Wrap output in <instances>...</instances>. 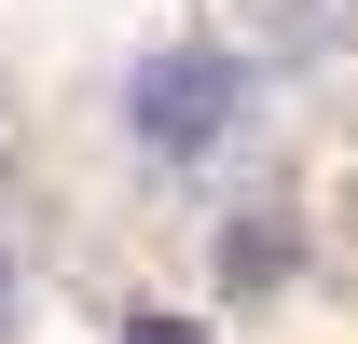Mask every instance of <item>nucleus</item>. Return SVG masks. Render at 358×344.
<instances>
[{
	"mask_svg": "<svg viewBox=\"0 0 358 344\" xmlns=\"http://www.w3.org/2000/svg\"><path fill=\"white\" fill-rule=\"evenodd\" d=\"M124 152L138 166H166V179H193V166H234L248 152V124H262V69L234 42H152L124 69Z\"/></svg>",
	"mask_w": 358,
	"mask_h": 344,
	"instance_id": "nucleus-1",
	"label": "nucleus"
},
{
	"mask_svg": "<svg viewBox=\"0 0 358 344\" xmlns=\"http://www.w3.org/2000/svg\"><path fill=\"white\" fill-rule=\"evenodd\" d=\"M0 344H14V248H0Z\"/></svg>",
	"mask_w": 358,
	"mask_h": 344,
	"instance_id": "nucleus-3",
	"label": "nucleus"
},
{
	"mask_svg": "<svg viewBox=\"0 0 358 344\" xmlns=\"http://www.w3.org/2000/svg\"><path fill=\"white\" fill-rule=\"evenodd\" d=\"M124 344H207V331H193V317H166V303H138V317H124Z\"/></svg>",
	"mask_w": 358,
	"mask_h": 344,
	"instance_id": "nucleus-2",
	"label": "nucleus"
}]
</instances>
